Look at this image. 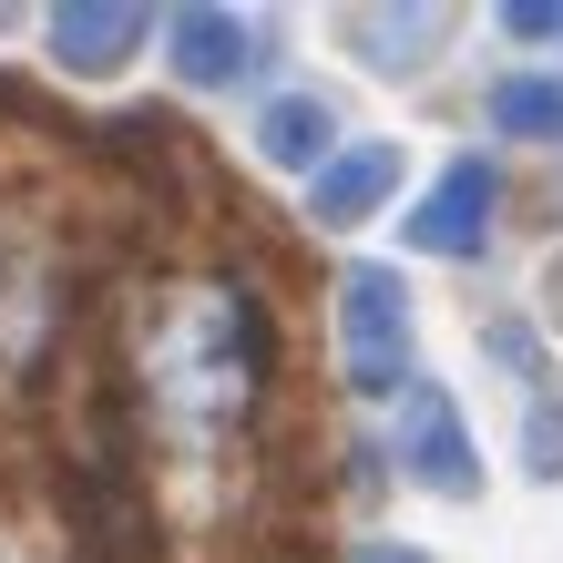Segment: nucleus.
<instances>
[{"mask_svg":"<svg viewBox=\"0 0 563 563\" xmlns=\"http://www.w3.org/2000/svg\"><path fill=\"white\" fill-rule=\"evenodd\" d=\"M522 461H533V472H543V482L563 472V410H553V400L533 410V430H522Z\"/></svg>","mask_w":563,"mask_h":563,"instance_id":"nucleus-11","label":"nucleus"},{"mask_svg":"<svg viewBox=\"0 0 563 563\" xmlns=\"http://www.w3.org/2000/svg\"><path fill=\"white\" fill-rule=\"evenodd\" d=\"M349 31V52L369 62V73H420L430 52H441V31H451V0H358V11L339 21Z\"/></svg>","mask_w":563,"mask_h":563,"instance_id":"nucleus-6","label":"nucleus"},{"mask_svg":"<svg viewBox=\"0 0 563 563\" xmlns=\"http://www.w3.org/2000/svg\"><path fill=\"white\" fill-rule=\"evenodd\" d=\"M328 144H339V103H328V92H277V103L256 113V154L267 164H318L328 175Z\"/></svg>","mask_w":563,"mask_h":563,"instance_id":"nucleus-9","label":"nucleus"},{"mask_svg":"<svg viewBox=\"0 0 563 563\" xmlns=\"http://www.w3.org/2000/svg\"><path fill=\"white\" fill-rule=\"evenodd\" d=\"M144 31H154L144 0H62V11H42V42L62 73H123L144 52Z\"/></svg>","mask_w":563,"mask_h":563,"instance_id":"nucleus-4","label":"nucleus"},{"mask_svg":"<svg viewBox=\"0 0 563 563\" xmlns=\"http://www.w3.org/2000/svg\"><path fill=\"white\" fill-rule=\"evenodd\" d=\"M492 195H503V175H492L482 154H461L441 185L410 206V246L420 256H482V225H492Z\"/></svg>","mask_w":563,"mask_h":563,"instance_id":"nucleus-5","label":"nucleus"},{"mask_svg":"<svg viewBox=\"0 0 563 563\" xmlns=\"http://www.w3.org/2000/svg\"><path fill=\"white\" fill-rule=\"evenodd\" d=\"M358 563H430V553H400V543H369V553H358Z\"/></svg>","mask_w":563,"mask_h":563,"instance_id":"nucleus-13","label":"nucleus"},{"mask_svg":"<svg viewBox=\"0 0 563 563\" xmlns=\"http://www.w3.org/2000/svg\"><path fill=\"white\" fill-rule=\"evenodd\" d=\"M492 134L563 144V82H543V73H503V82H492Z\"/></svg>","mask_w":563,"mask_h":563,"instance_id":"nucleus-10","label":"nucleus"},{"mask_svg":"<svg viewBox=\"0 0 563 563\" xmlns=\"http://www.w3.org/2000/svg\"><path fill=\"white\" fill-rule=\"evenodd\" d=\"M246 52H256V31H246L236 11H216V0H185V11L164 21V62H175L195 92L236 82V73H246Z\"/></svg>","mask_w":563,"mask_h":563,"instance_id":"nucleus-7","label":"nucleus"},{"mask_svg":"<svg viewBox=\"0 0 563 563\" xmlns=\"http://www.w3.org/2000/svg\"><path fill=\"white\" fill-rule=\"evenodd\" d=\"M134 369H144V400L175 430L216 441V430H236L267 400L277 318L246 277H185V287H164V297L134 308Z\"/></svg>","mask_w":563,"mask_h":563,"instance_id":"nucleus-1","label":"nucleus"},{"mask_svg":"<svg viewBox=\"0 0 563 563\" xmlns=\"http://www.w3.org/2000/svg\"><path fill=\"white\" fill-rule=\"evenodd\" d=\"M339 369H349V389H400L410 379V287L389 267L339 277Z\"/></svg>","mask_w":563,"mask_h":563,"instance_id":"nucleus-2","label":"nucleus"},{"mask_svg":"<svg viewBox=\"0 0 563 563\" xmlns=\"http://www.w3.org/2000/svg\"><path fill=\"white\" fill-rule=\"evenodd\" d=\"M0 287H11V277H0Z\"/></svg>","mask_w":563,"mask_h":563,"instance_id":"nucleus-14","label":"nucleus"},{"mask_svg":"<svg viewBox=\"0 0 563 563\" xmlns=\"http://www.w3.org/2000/svg\"><path fill=\"white\" fill-rule=\"evenodd\" d=\"M389 185H400V144H349V154H328V175L308 185V216L339 236V225H369L389 206Z\"/></svg>","mask_w":563,"mask_h":563,"instance_id":"nucleus-8","label":"nucleus"},{"mask_svg":"<svg viewBox=\"0 0 563 563\" xmlns=\"http://www.w3.org/2000/svg\"><path fill=\"white\" fill-rule=\"evenodd\" d=\"M503 31H522V42H563V0H512Z\"/></svg>","mask_w":563,"mask_h":563,"instance_id":"nucleus-12","label":"nucleus"},{"mask_svg":"<svg viewBox=\"0 0 563 563\" xmlns=\"http://www.w3.org/2000/svg\"><path fill=\"white\" fill-rule=\"evenodd\" d=\"M400 461H410V482H420V492H441V503H472V492H482V451H472V430H461V410H451V389H441V379H410Z\"/></svg>","mask_w":563,"mask_h":563,"instance_id":"nucleus-3","label":"nucleus"}]
</instances>
